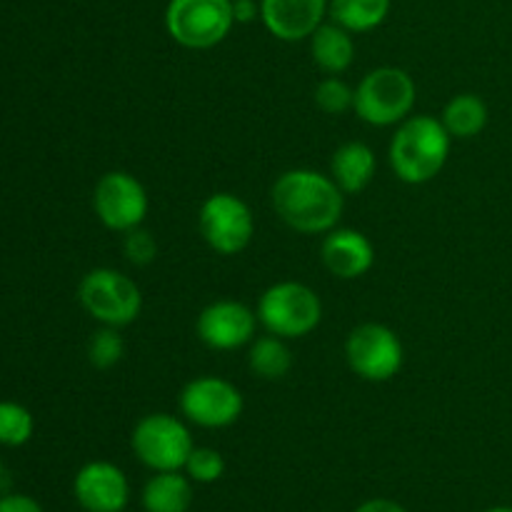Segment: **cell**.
Wrapping results in <instances>:
<instances>
[{"label": "cell", "mask_w": 512, "mask_h": 512, "mask_svg": "<svg viewBox=\"0 0 512 512\" xmlns=\"http://www.w3.org/2000/svg\"><path fill=\"white\" fill-rule=\"evenodd\" d=\"M273 210L290 230L300 235H325L338 228L345 210V193L330 173L293 168L278 175L270 190Z\"/></svg>", "instance_id": "obj_1"}, {"label": "cell", "mask_w": 512, "mask_h": 512, "mask_svg": "<svg viewBox=\"0 0 512 512\" xmlns=\"http://www.w3.org/2000/svg\"><path fill=\"white\" fill-rule=\"evenodd\" d=\"M453 138L435 115H410L395 128L388 148L395 178L408 185H425L443 173Z\"/></svg>", "instance_id": "obj_2"}, {"label": "cell", "mask_w": 512, "mask_h": 512, "mask_svg": "<svg viewBox=\"0 0 512 512\" xmlns=\"http://www.w3.org/2000/svg\"><path fill=\"white\" fill-rule=\"evenodd\" d=\"M418 85L413 75L395 65H383L363 75L355 88L353 113L373 128L400 125L413 115Z\"/></svg>", "instance_id": "obj_3"}, {"label": "cell", "mask_w": 512, "mask_h": 512, "mask_svg": "<svg viewBox=\"0 0 512 512\" xmlns=\"http://www.w3.org/2000/svg\"><path fill=\"white\" fill-rule=\"evenodd\" d=\"M255 313L265 333L295 340L318 328L323 320V300L310 285L298 280H280L263 290Z\"/></svg>", "instance_id": "obj_4"}, {"label": "cell", "mask_w": 512, "mask_h": 512, "mask_svg": "<svg viewBox=\"0 0 512 512\" xmlns=\"http://www.w3.org/2000/svg\"><path fill=\"white\" fill-rule=\"evenodd\" d=\"M78 300L90 318L110 328H125L143 313L138 283L115 268L88 270L78 285Z\"/></svg>", "instance_id": "obj_5"}, {"label": "cell", "mask_w": 512, "mask_h": 512, "mask_svg": "<svg viewBox=\"0 0 512 512\" xmlns=\"http://www.w3.org/2000/svg\"><path fill=\"white\" fill-rule=\"evenodd\" d=\"M233 25V0H168L165 8V30L188 50L215 48Z\"/></svg>", "instance_id": "obj_6"}, {"label": "cell", "mask_w": 512, "mask_h": 512, "mask_svg": "<svg viewBox=\"0 0 512 512\" xmlns=\"http://www.w3.org/2000/svg\"><path fill=\"white\" fill-rule=\"evenodd\" d=\"M133 455L153 473L183 470L195 443L188 425L170 413H148L130 433Z\"/></svg>", "instance_id": "obj_7"}, {"label": "cell", "mask_w": 512, "mask_h": 512, "mask_svg": "<svg viewBox=\"0 0 512 512\" xmlns=\"http://www.w3.org/2000/svg\"><path fill=\"white\" fill-rule=\"evenodd\" d=\"M403 340L383 323H360L345 338V363L365 383H388L403 370Z\"/></svg>", "instance_id": "obj_8"}, {"label": "cell", "mask_w": 512, "mask_h": 512, "mask_svg": "<svg viewBox=\"0 0 512 512\" xmlns=\"http://www.w3.org/2000/svg\"><path fill=\"white\" fill-rule=\"evenodd\" d=\"M198 230L205 245L218 255H238L253 243L255 215L235 193L220 190L208 195L198 210Z\"/></svg>", "instance_id": "obj_9"}, {"label": "cell", "mask_w": 512, "mask_h": 512, "mask_svg": "<svg viewBox=\"0 0 512 512\" xmlns=\"http://www.w3.org/2000/svg\"><path fill=\"white\" fill-rule=\"evenodd\" d=\"M245 398L240 388L218 375H200L180 390V413L188 423L205 430L230 428L240 420Z\"/></svg>", "instance_id": "obj_10"}, {"label": "cell", "mask_w": 512, "mask_h": 512, "mask_svg": "<svg viewBox=\"0 0 512 512\" xmlns=\"http://www.w3.org/2000/svg\"><path fill=\"white\" fill-rule=\"evenodd\" d=\"M93 210L108 230L128 233L148 218V190L128 170H110L95 183Z\"/></svg>", "instance_id": "obj_11"}, {"label": "cell", "mask_w": 512, "mask_h": 512, "mask_svg": "<svg viewBox=\"0 0 512 512\" xmlns=\"http://www.w3.org/2000/svg\"><path fill=\"white\" fill-rule=\"evenodd\" d=\"M258 313L240 300L220 298L205 305L195 320V335L200 343L218 353H230L255 340Z\"/></svg>", "instance_id": "obj_12"}, {"label": "cell", "mask_w": 512, "mask_h": 512, "mask_svg": "<svg viewBox=\"0 0 512 512\" xmlns=\"http://www.w3.org/2000/svg\"><path fill=\"white\" fill-rule=\"evenodd\" d=\"M73 495L85 512H123L130 503L128 475L110 460H90L75 473Z\"/></svg>", "instance_id": "obj_13"}, {"label": "cell", "mask_w": 512, "mask_h": 512, "mask_svg": "<svg viewBox=\"0 0 512 512\" xmlns=\"http://www.w3.org/2000/svg\"><path fill=\"white\" fill-rule=\"evenodd\" d=\"M330 0H260V20L283 43L308 40L328 18Z\"/></svg>", "instance_id": "obj_14"}, {"label": "cell", "mask_w": 512, "mask_h": 512, "mask_svg": "<svg viewBox=\"0 0 512 512\" xmlns=\"http://www.w3.org/2000/svg\"><path fill=\"white\" fill-rule=\"evenodd\" d=\"M320 260L325 270L338 280H358L375 265V245L355 228H333L323 235Z\"/></svg>", "instance_id": "obj_15"}, {"label": "cell", "mask_w": 512, "mask_h": 512, "mask_svg": "<svg viewBox=\"0 0 512 512\" xmlns=\"http://www.w3.org/2000/svg\"><path fill=\"white\" fill-rule=\"evenodd\" d=\"M378 173V158L370 145L360 140L343 143L330 158V178L338 183V188L345 195H358L373 183Z\"/></svg>", "instance_id": "obj_16"}, {"label": "cell", "mask_w": 512, "mask_h": 512, "mask_svg": "<svg viewBox=\"0 0 512 512\" xmlns=\"http://www.w3.org/2000/svg\"><path fill=\"white\" fill-rule=\"evenodd\" d=\"M308 40H310V55H313V63L318 65L323 73L340 75L353 65L355 40H353V33L345 30L343 25L328 20V23L320 25Z\"/></svg>", "instance_id": "obj_17"}, {"label": "cell", "mask_w": 512, "mask_h": 512, "mask_svg": "<svg viewBox=\"0 0 512 512\" xmlns=\"http://www.w3.org/2000/svg\"><path fill=\"white\" fill-rule=\"evenodd\" d=\"M193 495V480L180 470H168V473H155L143 485L140 503L145 512H188Z\"/></svg>", "instance_id": "obj_18"}, {"label": "cell", "mask_w": 512, "mask_h": 512, "mask_svg": "<svg viewBox=\"0 0 512 512\" xmlns=\"http://www.w3.org/2000/svg\"><path fill=\"white\" fill-rule=\"evenodd\" d=\"M488 105L480 95L475 93H458L445 103L443 120L445 130L450 133V138H458V140H470L475 135H480L488 125Z\"/></svg>", "instance_id": "obj_19"}, {"label": "cell", "mask_w": 512, "mask_h": 512, "mask_svg": "<svg viewBox=\"0 0 512 512\" xmlns=\"http://www.w3.org/2000/svg\"><path fill=\"white\" fill-rule=\"evenodd\" d=\"M248 368L260 380H283L293 370V350L288 348V340L278 335H260L248 348Z\"/></svg>", "instance_id": "obj_20"}, {"label": "cell", "mask_w": 512, "mask_h": 512, "mask_svg": "<svg viewBox=\"0 0 512 512\" xmlns=\"http://www.w3.org/2000/svg\"><path fill=\"white\" fill-rule=\"evenodd\" d=\"M393 0H330L328 18L353 35L370 33L388 20Z\"/></svg>", "instance_id": "obj_21"}, {"label": "cell", "mask_w": 512, "mask_h": 512, "mask_svg": "<svg viewBox=\"0 0 512 512\" xmlns=\"http://www.w3.org/2000/svg\"><path fill=\"white\" fill-rule=\"evenodd\" d=\"M35 433V418L25 405L13 400H0V445L20 448Z\"/></svg>", "instance_id": "obj_22"}, {"label": "cell", "mask_w": 512, "mask_h": 512, "mask_svg": "<svg viewBox=\"0 0 512 512\" xmlns=\"http://www.w3.org/2000/svg\"><path fill=\"white\" fill-rule=\"evenodd\" d=\"M118 330L120 328L103 325V328H98L90 335L85 353H88V363L95 370H110L125 358V340Z\"/></svg>", "instance_id": "obj_23"}, {"label": "cell", "mask_w": 512, "mask_h": 512, "mask_svg": "<svg viewBox=\"0 0 512 512\" xmlns=\"http://www.w3.org/2000/svg\"><path fill=\"white\" fill-rule=\"evenodd\" d=\"M313 100L325 115H345L355 105V88L338 75H328L313 90Z\"/></svg>", "instance_id": "obj_24"}, {"label": "cell", "mask_w": 512, "mask_h": 512, "mask_svg": "<svg viewBox=\"0 0 512 512\" xmlns=\"http://www.w3.org/2000/svg\"><path fill=\"white\" fill-rule=\"evenodd\" d=\"M183 470L185 475L198 485L218 483L225 475V458L215 448H198V445H195Z\"/></svg>", "instance_id": "obj_25"}, {"label": "cell", "mask_w": 512, "mask_h": 512, "mask_svg": "<svg viewBox=\"0 0 512 512\" xmlns=\"http://www.w3.org/2000/svg\"><path fill=\"white\" fill-rule=\"evenodd\" d=\"M123 235V253L130 265L145 268V265L155 263V258H158V240H155V235L150 233V230L138 225V228L128 230V233Z\"/></svg>", "instance_id": "obj_26"}, {"label": "cell", "mask_w": 512, "mask_h": 512, "mask_svg": "<svg viewBox=\"0 0 512 512\" xmlns=\"http://www.w3.org/2000/svg\"><path fill=\"white\" fill-rule=\"evenodd\" d=\"M0 512H43L40 503L30 495L8 493L0 498Z\"/></svg>", "instance_id": "obj_27"}, {"label": "cell", "mask_w": 512, "mask_h": 512, "mask_svg": "<svg viewBox=\"0 0 512 512\" xmlns=\"http://www.w3.org/2000/svg\"><path fill=\"white\" fill-rule=\"evenodd\" d=\"M233 15L238 25H248L260 18V0H233Z\"/></svg>", "instance_id": "obj_28"}, {"label": "cell", "mask_w": 512, "mask_h": 512, "mask_svg": "<svg viewBox=\"0 0 512 512\" xmlns=\"http://www.w3.org/2000/svg\"><path fill=\"white\" fill-rule=\"evenodd\" d=\"M353 512H408V510L390 498H373V500H365V503H360Z\"/></svg>", "instance_id": "obj_29"}, {"label": "cell", "mask_w": 512, "mask_h": 512, "mask_svg": "<svg viewBox=\"0 0 512 512\" xmlns=\"http://www.w3.org/2000/svg\"><path fill=\"white\" fill-rule=\"evenodd\" d=\"M10 485H13V475H10V470L0 463V498L10 493Z\"/></svg>", "instance_id": "obj_30"}, {"label": "cell", "mask_w": 512, "mask_h": 512, "mask_svg": "<svg viewBox=\"0 0 512 512\" xmlns=\"http://www.w3.org/2000/svg\"><path fill=\"white\" fill-rule=\"evenodd\" d=\"M485 512H512V508H508V505H498V508H490Z\"/></svg>", "instance_id": "obj_31"}]
</instances>
